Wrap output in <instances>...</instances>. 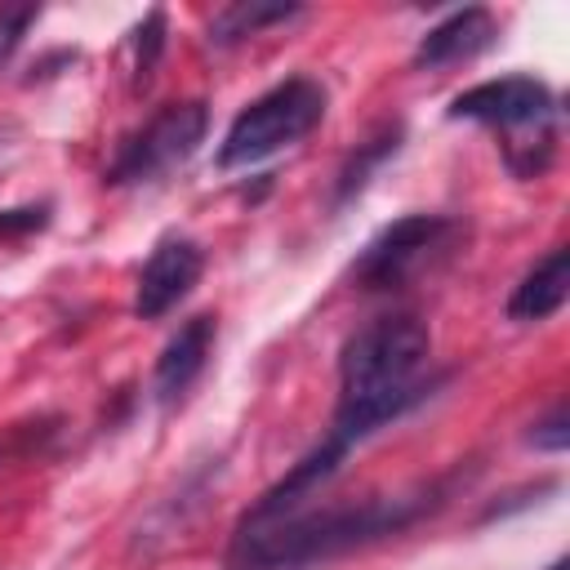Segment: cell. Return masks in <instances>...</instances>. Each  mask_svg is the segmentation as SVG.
I'll return each mask as SVG.
<instances>
[{
	"instance_id": "obj_6",
	"label": "cell",
	"mask_w": 570,
	"mask_h": 570,
	"mask_svg": "<svg viewBox=\"0 0 570 570\" xmlns=\"http://www.w3.org/2000/svg\"><path fill=\"white\" fill-rule=\"evenodd\" d=\"M205 129H209L205 102H169V107H160L134 138L120 142L116 160L107 165V183L111 187L156 183L160 174H169V169H178L183 160L196 156V147L205 142Z\"/></svg>"
},
{
	"instance_id": "obj_1",
	"label": "cell",
	"mask_w": 570,
	"mask_h": 570,
	"mask_svg": "<svg viewBox=\"0 0 570 570\" xmlns=\"http://www.w3.org/2000/svg\"><path fill=\"white\" fill-rule=\"evenodd\" d=\"M432 352V334L419 316L396 312L361 325L338 356V410L330 436L347 450L365 441L370 432L401 419L410 405H419L432 383L423 379Z\"/></svg>"
},
{
	"instance_id": "obj_13",
	"label": "cell",
	"mask_w": 570,
	"mask_h": 570,
	"mask_svg": "<svg viewBox=\"0 0 570 570\" xmlns=\"http://www.w3.org/2000/svg\"><path fill=\"white\" fill-rule=\"evenodd\" d=\"M160 49H165V13L151 9L138 27H134V80L147 85L156 62H160Z\"/></svg>"
},
{
	"instance_id": "obj_7",
	"label": "cell",
	"mask_w": 570,
	"mask_h": 570,
	"mask_svg": "<svg viewBox=\"0 0 570 570\" xmlns=\"http://www.w3.org/2000/svg\"><path fill=\"white\" fill-rule=\"evenodd\" d=\"M205 272V254L191 236H165L151 258L138 272V289H134V316L138 321H160L165 312H174L200 281Z\"/></svg>"
},
{
	"instance_id": "obj_10",
	"label": "cell",
	"mask_w": 570,
	"mask_h": 570,
	"mask_svg": "<svg viewBox=\"0 0 570 570\" xmlns=\"http://www.w3.org/2000/svg\"><path fill=\"white\" fill-rule=\"evenodd\" d=\"M566 294H570V249L557 245V249H548V254L521 276V285H517L512 298H508V316L521 321V325H525V321H548L552 312H561Z\"/></svg>"
},
{
	"instance_id": "obj_2",
	"label": "cell",
	"mask_w": 570,
	"mask_h": 570,
	"mask_svg": "<svg viewBox=\"0 0 570 570\" xmlns=\"http://www.w3.org/2000/svg\"><path fill=\"white\" fill-rule=\"evenodd\" d=\"M441 490H414V494H383V499H361L325 512H294L258 530H236L232 557L245 561L249 570H298L312 561H330L338 552H352L361 543L387 539L410 530L419 517H428L441 499Z\"/></svg>"
},
{
	"instance_id": "obj_9",
	"label": "cell",
	"mask_w": 570,
	"mask_h": 570,
	"mask_svg": "<svg viewBox=\"0 0 570 570\" xmlns=\"http://www.w3.org/2000/svg\"><path fill=\"white\" fill-rule=\"evenodd\" d=\"M499 36V22L490 9L472 4V9H454L445 13L436 27H428V36L419 40L414 49V67H459V62H472L476 53H485Z\"/></svg>"
},
{
	"instance_id": "obj_17",
	"label": "cell",
	"mask_w": 570,
	"mask_h": 570,
	"mask_svg": "<svg viewBox=\"0 0 570 570\" xmlns=\"http://www.w3.org/2000/svg\"><path fill=\"white\" fill-rule=\"evenodd\" d=\"M552 570H566V561H557V566H552Z\"/></svg>"
},
{
	"instance_id": "obj_15",
	"label": "cell",
	"mask_w": 570,
	"mask_h": 570,
	"mask_svg": "<svg viewBox=\"0 0 570 570\" xmlns=\"http://www.w3.org/2000/svg\"><path fill=\"white\" fill-rule=\"evenodd\" d=\"M40 18V9L36 4H22V9H0V62L22 45V36H27V27Z\"/></svg>"
},
{
	"instance_id": "obj_4",
	"label": "cell",
	"mask_w": 570,
	"mask_h": 570,
	"mask_svg": "<svg viewBox=\"0 0 570 570\" xmlns=\"http://www.w3.org/2000/svg\"><path fill=\"white\" fill-rule=\"evenodd\" d=\"M321 116H325V89L312 76H289L272 85L227 125L218 142V169H249L276 156L281 147H294L321 125Z\"/></svg>"
},
{
	"instance_id": "obj_14",
	"label": "cell",
	"mask_w": 570,
	"mask_h": 570,
	"mask_svg": "<svg viewBox=\"0 0 570 570\" xmlns=\"http://www.w3.org/2000/svg\"><path fill=\"white\" fill-rule=\"evenodd\" d=\"M530 441H534V450H548V454H561V450L570 445V423H566V405H561V401L534 423Z\"/></svg>"
},
{
	"instance_id": "obj_3",
	"label": "cell",
	"mask_w": 570,
	"mask_h": 570,
	"mask_svg": "<svg viewBox=\"0 0 570 570\" xmlns=\"http://www.w3.org/2000/svg\"><path fill=\"white\" fill-rule=\"evenodd\" d=\"M454 120H481L490 129H499L503 142V160L517 178H539L552 165L557 151V98L543 80L534 76H503V80H485L463 89L450 102Z\"/></svg>"
},
{
	"instance_id": "obj_11",
	"label": "cell",
	"mask_w": 570,
	"mask_h": 570,
	"mask_svg": "<svg viewBox=\"0 0 570 570\" xmlns=\"http://www.w3.org/2000/svg\"><path fill=\"white\" fill-rule=\"evenodd\" d=\"M396 147H401V125H396V120L379 125L365 142H356V151H352L347 165L338 169V183H334V209H343L347 200H356V196L365 191V183L374 178V169H379L383 160L396 156Z\"/></svg>"
},
{
	"instance_id": "obj_16",
	"label": "cell",
	"mask_w": 570,
	"mask_h": 570,
	"mask_svg": "<svg viewBox=\"0 0 570 570\" xmlns=\"http://www.w3.org/2000/svg\"><path fill=\"white\" fill-rule=\"evenodd\" d=\"M49 223V205H18L0 214V236H22V232H40Z\"/></svg>"
},
{
	"instance_id": "obj_8",
	"label": "cell",
	"mask_w": 570,
	"mask_h": 570,
	"mask_svg": "<svg viewBox=\"0 0 570 570\" xmlns=\"http://www.w3.org/2000/svg\"><path fill=\"white\" fill-rule=\"evenodd\" d=\"M214 334H218L214 316L200 312V316L183 321L178 334L160 347V356H156V374H151V396H156L160 410H174V405L191 392V383L205 374L209 352H214Z\"/></svg>"
},
{
	"instance_id": "obj_12",
	"label": "cell",
	"mask_w": 570,
	"mask_h": 570,
	"mask_svg": "<svg viewBox=\"0 0 570 570\" xmlns=\"http://www.w3.org/2000/svg\"><path fill=\"white\" fill-rule=\"evenodd\" d=\"M303 9L298 4H263V0H240V4H227V9H218L214 13V22H209V45H218V49H227V45H240V40H249V36H258L263 27H276V22H289V18H298Z\"/></svg>"
},
{
	"instance_id": "obj_5",
	"label": "cell",
	"mask_w": 570,
	"mask_h": 570,
	"mask_svg": "<svg viewBox=\"0 0 570 570\" xmlns=\"http://www.w3.org/2000/svg\"><path fill=\"white\" fill-rule=\"evenodd\" d=\"M454 218L445 214H405L396 223H387L352 263V281L370 294H383V289H401L410 285L423 267H432L450 240H454Z\"/></svg>"
}]
</instances>
